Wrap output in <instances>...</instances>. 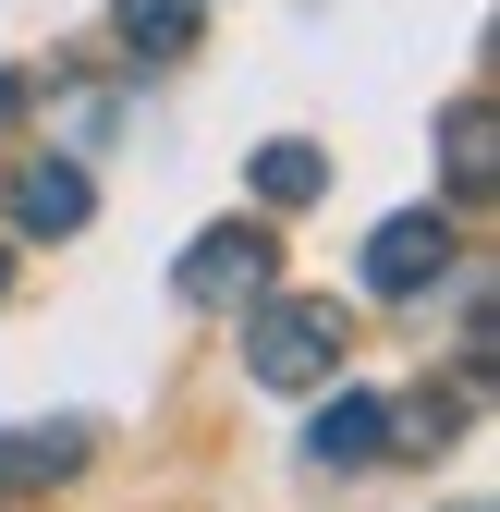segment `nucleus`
<instances>
[{"label":"nucleus","instance_id":"1","mask_svg":"<svg viewBox=\"0 0 500 512\" xmlns=\"http://www.w3.org/2000/svg\"><path fill=\"white\" fill-rule=\"evenodd\" d=\"M330 366H342V305H269L244 330V378L257 391H318Z\"/></svg>","mask_w":500,"mask_h":512},{"label":"nucleus","instance_id":"2","mask_svg":"<svg viewBox=\"0 0 500 512\" xmlns=\"http://www.w3.org/2000/svg\"><path fill=\"white\" fill-rule=\"evenodd\" d=\"M171 293L183 305H208V317H232V305H257L269 293V232H196V244H183V269H171Z\"/></svg>","mask_w":500,"mask_h":512},{"label":"nucleus","instance_id":"3","mask_svg":"<svg viewBox=\"0 0 500 512\" xmlns=\"http://www.w3.org/2000/svg\"><path fill=\"white\" fill-rule=\"evenodd\" d=\"M452 269V220L440 208H403V220H379V232H366V293H427V281H440Z\"/></svg>","mask_w":500,"mask_h":512},{"label":"nucleus","instance_id":"4","mask_svg":"<svg viewBox=\"0 0 500 512\" xmlns=\"http://www.w3.org/2000/svg\"><path fill=\"white\" fill-rule=\"evenodd\" d=\"M74 464H86V427H13L0 439V500L13 488H61Z\"/></svg>","mask_w":500,"mask_h":512},{"label":"nucleus","instance_id":"5","mask_svg":"<svg viewBox=\"0 0 500 512\" xmlns=\"http://www.w3.org/2000/svg\"><path fill=\"white\" fill-rule=\"evenodd\" d=\"M110 37H122V61H183L196 49V0H110Z\"/></svg>","mask_w":500,"mask_h":512},{"label":"nucleus","instance_id":"6","mask_svg":"<svg viewBox=\"0 0 500 512\" xmlns=\"http://www.w3.org/2000/svg\"><path fill=\"white\" fill-rule=\"evenodd\" d=\"M452 439H464V391H440V378H427V391H415L403 415H379V452H403V464L452 452Z\"/></svg>","mask_w":500,"mask_h":512},{"label":"nucleus","instance_id":"7","mask_svg":"<svg viewBox=\"0 0 500 512\" xmlns=\"http://www.w3.org/2000/svg\"><path fill=\"white\" fill-rule=\"evenodd\" d=\"M379 415H391V403H366V391L318 403V427H305V464H379Z\"/></svg>","mask_w":500,"mask_h":512},{"label":"nucleus","instance_id":"8","mask_svg":"<svg viewBox=\"0 0 500 512\" xmlns=\"http://www.w3.org/2000/svg\"><path fill=\"white\" fill-rule=\"evenodd\" d=\"M13 220H25V232H86V171H74V159H37V171L13 183Z\"/></svg>","mask_w":500,"mask_h":512},{"label":"nucleus","instance_id":"9","mask_svg":"<svg viewBox=\"0 0 500 512\" xmlns=\"http://www.w3.org/2000/svg\"><path fill=\"white\" fill-rule=\"evenodd\" d=\"M440 159H452V183H464V196H500V135H488V110H476V98L440 122Z\"/></svg>","mask_w":500,"mask_h":512},{"label":"nucleus","instance_id":"10","mask_svg":"<svg viewBox=\"0 0 500 512\" xmlns=\"http://www.w3.org/2000/svg\"><path fill=\"white\" fill-rule=\"evenodd\" d=\"M318 183H330V159H318V147H293V135H281V147H257V208H305Z\"/></svg>","mask_w":500,"mask_h":512},{"label":"nucleus","instance_id":"11","mask_svg":"<svg viewBox=\"0 0 500 512\" xmlns=\"http://www.w3.org/2000/svg\"><path fill=\"white\" fill-rule=\"evenodd\" d=\"M13 110H25V86H13V74H0V122H13Z\"/></svg>","mask_w":500,"mask_h":512},{"label":"nucleus","instance_id":"12","mask_svg":"<svg viewBox=\"0 0 500 512\" xmlns=\"http://www.w3.org/2000/svg\"><path fill=\"white\" fill-rule=\"evenodd\" d=\"M0 281H13V256H0Z\"/></svg>","mask_w":500,"mask_h":512}]
</instances>
